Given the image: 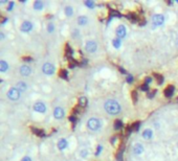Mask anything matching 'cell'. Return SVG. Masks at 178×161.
Segmentation results:
<instances>
[{"mask_svg":"<svg viewBox=\"0 0 178 161\" xmlns=\"http://www.w3.org/2000/svg\"><path fill=\"white\" fill-rule=\"evenodd\" d=\"M116 158H117L118 161H123V149H120V152H118L117 156H116Z\"/></svg>","mask_w":178,"mask_h":161,"instance_id":"obj_27","label":"cell"},{"mask_svg":"<svg viewBox=\"0 0 178 161\" xmlns=\"http://www.w3.org/2000/svg\"><path fill=\"white\" fill-rule=\"evenodd\" d=\"M13 6H14V3H13V2H9V8H8V9H9V11H12V9H13Z\"/></svg>","mask_w":178,"mask_h":161,"instance_id":"obj_38","label":"cell"},{"mask_svg":"<svg viewBox=\"0 0 178 161\" xmlns=\"http://www.w3.org/2000/svg\"><path fill=\"white\" fill-rule=\"evenodd\" d=\"M79 105H80V107H82V108L87 106V98H85V96H81L79 98Z\"/></svg>","mask_w":178,"mask_h":161,"instance_id":"obj_18","label":"cell"},{"mask_svg":"<svg viewBox=\"0 0 178 161\" xmlns=\"http://www.w3.org/2000/svg\"><path fill=\"white\" fill-rule=\"evenodd\" d=\"M113 46L115 47V48H118V47L120 46V39H114L113 40Z\"/></svg>","mask_w":178,"mask_h":161,"instance_id":"obj_23","label":"cell"},{"mask_svg":"<svg viewBox=\"0 0 178 161\" xmlns=\"http://www.w3.org/2000/svg\"><path fill=\"white\" fill-rule=\"evenodd\" d=\"M30 72H32V70H30V67L27 65H23L21 66L20 68V73L23 75V77H27V75L30 74Z\"/></svg>","mask_w":178,"mask_h":161,"instance_id":"obj_11","label":"cell"},{"mask_svg":"<svg viewBox=\"0 0 178 161\" xmlns=\"http://www.w3.org/2000/svg\"><path fill=\"white\" fill-rule=\"evenodd\" d=\"M150 82H152V79H151V77H147V79H146V84H149Z\"/></svg>","mask_w":178,"mask_h":161,"instance_id":"obj_40","label":"cell"},{"mask_svg":"<svg viewBox=\"0 0 178 161\" xmlns=\"http://www.w3.org/2000/svg\"><path fill=\"white\" fill-rule=\"evenodd\" d=\"M101 151H102V146H98V152H96V155H99Z\"/></svg>","mask_w":178,"mask_h":161,"instance_id":"obj_41","label":"cell"},{"mask_svg":"<svg viewBox=\"0 0 178 161\" xmlns=\"http://www.w3.org/2000/svg\"><path fill=\"white\" fill-rule=\"evenodd\" d=\"M69 120H70L71 122H77V118H75V116H70L69 117Z\"/></svg>","mask_w":178,"mask_h":161,"instance_id":"obj_36","label":"cell"},{"mask_svg":"<svg viewBox=\"0 0 178 161\" xmlns=\"http://www.w3.org/2000/svg\"><path fill=\"white\" fill-rule=\"evenodd\" d=\"M65 13L67 16H71L72 15V8H71V6H67V8L65 9Z\"/></svg>","mask_w":178,"mask_h":161,"instance_id":"obj_26","label":"cell"},{"mask_svg":"<svg viewBox=\"0 0 178 161\" xmlns=\"http://www.w3.org/2000/svg\"><path fill=\"white\" fill-rule=\"evenodd\" d=\"M42 70H43V72L45 73V74L49 75V74H53V73L54 72V66L53 65V64L51 63H46L43 65V68H42Z\"/></svg>","mask_w":178,"mask_h":161,"instance_id":"obj_6","label":"cell"},{"mask_svg":"<svg viewBox=\"0 0 178 161\" xmlns=\"http://www.w3.org/2000/svg\"><path fill=\"white\" fill-rule=\"evenodd\" d=\"M17 89H18L20 92L25 91V90L27 89L26 83H24V82H18V83H17Z\"/></svg>","mask_w":178,"mask_h":161,"instance_id":"obj_14","label":"cell"},{"mask_svg":"<svg viewBox=\"0 0 178 161\" xmlns=\"http://www.w3.org/2000/svg\"><path fill=\"white\" fill-rule=\"evenodd\" d=\"M32 131L34 132L36 135H38V136L42 137L44 136V132L42 131V130H39V129H36V128H32Z\"/></svg>","mask_w":178,"mask_h":161,"instance_id":"obj_20","label":"cell"},{"mask_svg":"<svg viewBox=\"0 0 178 161\" xmlns=\"http://www.w3.org/2000/svg\"><path fill=\"white\" fill-rule=\"evenodd\" d=\"M60 77H62V79H67V77H68V72H67V70H61V72H60Z\"/></svg>","mask_w":178,"mask_h":161,"instance_id":"obj_24","label":"cell"},{"mask_svg":"<svg viewBox=\"0 0 178 161\" xmlns=\"http://www.w3.org/2000/svg\"><path fill=\"white\" fill-rule=\"evenodd\" d=\"M24 61H27V62H30V61H32V59H30V58H24Z\"/></svg>","mask_w":178,"mask_h":161,"instance_id":"obj_42","label":"cell"},{"mask_svg":"<svg viewBox=\"0 0 178 161\" xmlns=\"http://www.w3.org/2000/svg\"><path fill=\"white\" fill-rule=\"evenodd\" d=\"M141 90H142V91H147V90L149 89V85H148V84H146V83H145V84L142 85V86L141 87Z\"/></svg>","mask_w":178,"mask_h":161,"instance_id":"obj_29","label":"cell"},{"mask_svg":"<svg viewBox=\"0 0 178 161\" xmlns=\"http://www.w3.org/2000/svg\"><path fill=\"white\" fill-rule=\"evenodd\" d=\"M81 155H82V157L86 156V155H87V151H86V150H83V151H82V154H81Z\"/></svg>","mask_w":178,"mask_h":161,"instance_id":"obj_39","label":"cell"},{"mask_svg":"<svg viewBox=\"0 0 178 161\" xmlns=\"http://www.w3.org/2000/svg\"><path fill=\"white\" fill-rule=\"evenodd\" d=\"M142 152H144V146H142V144L135 143L133 146V153L136 154V155H141Z\"/></svg>","mask_w":178,"mask_h":161,"instance_id":"obj_12","label":"cell"},{"mask_svg":"<svg viewBox=\"0 0 178 161\" xmlns=\"http://www.w3.org/2000/svg\"><path fill=\"white\" fill-rule=\"evenodd\" d=\"M67 140L66 139H61V140H59V143H58V148L60 149V150H64V149L67 148Z\"/></svg>","mask_w":178,"mask_h":161,"instance_id":"obj_17","label":"cell"},{"mask_svg":"<svg viewBox=\"0 0 178 161\" xmlns=\"http://www.w3.org/2000/svg\"><path fill=\"white\" fill-rule=\"evenodd\" d=\"M32 29H33V24L30 21H25V22H23L22 25H21V30H22V32L28 33Z\"/></svg>","mask_w":178,"mask_h":161,"instance_id":"obj_10","label":"cell"},{"mask_svg":"<svg viewBox=\"0 0 178 161\" xmlns=\"http://www.w3.org/2000/svg\"><path fill=\"white\" fill-rule=\"evenodd\" d=\"M174 91H175L174 86H168V88H166L165 90V95L167 96V98H171V96H173V94H174Z\"/></svg>","mask_w":178,"mask_h":161,"instance_id":"obj_13","label":"cell"},{"mask_svg":"<svg viewBox=\"0 0 178 161\" xmlns=\"http://www.w3.org/2000/svg\"><path fill=\"white\" fill-rule=\"evenodd\" d=\"M123 127V122H120V120H116L114 122V129L115 130H120Z\"/></svg>","mask_w":178,"mask_h":161,"instance_id":"obj_22","label":"cell"},{"mask_svg":"<svg viewBox=\"0 0 178 161\" xmlns=\"http://www.w3.org/2000/svg\"><path fill=\"white\" fill-rule=\"evenodd\" d=\"M132 80H133V77H132V75H128V77H127V82L131 83Z\"/></svg>","mask_w":178,"mask_h":161,"instance_id":"obj_35","label":"cell"},{"mask_svg":"<svg viewBox=\"0 0 178 161\" xmlns=\"http://www.w3.org/2000/svg\"><path fill=\"white\" fill-rule=\"evenodd\" d=\"M21 161H32V159H30V157H28V156H25Z\"/></svg>","mask_w":178,"mask_h":161,"instance_id":"obj_37","label":"cell"},{"mask_svg":"<svg viewBox=\"0 0 178 161\" xmlns=\"http://www.w3.org/2000/svg\"><path fill=\"white\" fill-rule=\"evenodd\" d=\"M9 68V64L5 62V61L1 60L0 61V71L1 72H5Z\"/></svg>","mask_w":178,"mask_h":161,"instance_id":"obj_16","label":"cell"},{"mask_svg":"<svg viewBox=\"0 0 178 161\" xmlns=\"http://www.w3.org/2000/svg\"><path fill=\"white\" fill-rule=\"evenodd\" d=\"M78 22H79L80 25H85L87 23V17H85V16H81L78 19Z\"/></svg>","mask_w":178,"mask_h":161,"instance_id":"obj_19","label":"cell"},{"mask_svg":"<svg viewBox=\"0 0 178 161\" xmlns=\"http://www.w3.org/2000/svg\"><path fill=\"white\" fill-rule=\"evenodd\" d=\"M47 30H48V33H53L54 32V24H48V27H47Z\"/></svg>","mask_w":178,"mask_h":161,"instance_id":"obj_30","label":"cell"},{"mask_svg":"<svg viewBox=\"0 0 178 161\" xmlns=\"http://www.w3.org/2000/svg\"><path fill=\"white\" fill-rule=\"evenodd\" d=\"M127 18L129 19V20H131V21H137V17H136V15H134V14H129V15L127 16Z\"/></svg>","mask_w":178,"mask_h":161,"instance_id":"obj_25","label":"cell"},{"mask_svg":"<svg viewBox=\"0 0 178 161\" xmlns=\"http://www.w3.org/2000/svg\"><path fill=\"white\" fill-rule=\"evenodd\" d=\"M120 72H123V73H126V71H125L124 69H123L122 67H120Z\"/></svg>","mask_w":178,"mask_h":161,"instance_id":"obj_43","label":"cell"},{"mask_svg":"<svg viewBox=\"0 0 178 161\" xmlns=\"http://www.w3.org/2000/svg\"><path fill=\"white\" fill-rule=\"evenodd\" d=\"M104 108H105L106 112L110 115H116L120 112L122 108H120V105L117 103L114 99H109L105 103L104 105Z\"/></svg>","mask_w":178,"mask_h":161,"instance_id":"obj_1","label":"cell"},{"mask_svg":"<svg viewBox=\"0 0 178 161\" xmlns=\"http://www.w3.org/2000/svg\"><path fill=\"white\" fill-rule=\"evenodd\" d=\"M20 93L21 92L17 88H11L8 92V98L13 101H18L19 98H20Z\"/></svg>","mask_w":178,"mask_h":161,"instance_id":"obj_3","label":"cell"},{"mask_svg":"<svg viewBox=\"0 0 178 161\" xmlns=\"http://www.w3.org/2000/svg\"><path fill=\"white\" fill-rule=\"evenodd\" d=\"M34 8L35 9H38V11L43 9V3H42V1H36L34 3Z\"/></svg>","mask_w":178,"mask_h":161,"instance_id":"obj_21","label":"cell"},{"mask_svg":"<svg viewBox=\"0 0 178 161\" xmlns=\"http://www.w3.org/2000/svg\"><path fill=\"white\" fill-rule=\"evenodd\" d=\"M85 4H86L87 6H89L90 9H92V8H93V6H94L93 1H89V0H88V1H85Z\"/></svg>","mask_w":178,"mask_h":161,"instance_id":"obj_28","label":"cell"},{"mask_svg":"<svg viewBox=\"0 0 178 161\" xmlns=\"http://www.w3.org/2000/svg\"><path fill=\"white\" fill-rule=\"evenodd\" d=\"M116 35H117L118 39H123V38L126 37L127 35V30H126V27L124 25H120L117 28H116Z\"/></svg>","mask_w":178,"mask_h":161,"instance_id":"obj_8","label":"cell"},{"mask_svg":"<svg viewBox=\"0 0 178 161\" xmlns=\"http://www.w3.org/2000/svg\"><path fill=\"white\" fill-rule=\"evenodd\" d=\"M152 135H153V132H152V130L150 129H147L142 132V137H144L145 139H151Z\"/></svg>","mask_w":178,"mask_h":161,"instance_id":"obj_15","label":"cell"},{"mask_svg":"<svg viewBox=\"0 0 178 161\" xmlns=\"http://www.w3.org/2000/svg\"><path fill=\"white\" fill-rule=\"evenodd\" d=\"M152 21H153L154 25L160 26V25H162L163 22H165V17H163V15H160V14H156V15L153 16Z\"/></svg>","mask_w":178,"mask_h":161,"instance_id":"obj_4","label":"cell"},{"mask_svg":"<svg viewBox=\"0 0 178 161\" xmlns=\"http://www.w3.org/2000/svg\"><path fill=\"white\" fill-rule=\"evenodd\" d=\"M155 93H156V90H154L153 92H151V93H149L148 94V98H153L154 95H155Z\"/></svg>","mask_w":178,"mask_h":161,"instance_id":"obj_34","label":"cell"},{"mask_svg":"<svg viewBox=\"0 0 178 161\" xmlns=\"http://www.w3.org/2000/svg\"><path fill=\"white\" fill-rule=\"evenodd\" d=\"M34 110L39 113H45L46 112V106L42 101H37L34 104Z\"/></svg>","mask_w":178,"mask_h":161,"instance_id":"obj_5","label":"cell"},{"mask_svg":"<svg viewBox=\"0 0 178 161\" xmlns=\"http://www.w3.org/2000/svg\"><path fill=\"white\" fill-rule=\"evenodd\" d=\"M139 125H141L139 122H135V124H134L133 125H132V127H133V129H135V130L137 131V130L139 129Z\"/></svg>","mask_w":178,"mask_h":161,"instance_id":"obj_33","label":"cell"},{"mask_svg":"<svg viewBox=\"0 0 178 161\" xmlns=\"http://www.w3.org/2000/svg\"><path fill=\"white\" fill-rule=\"evenodd\" d=\"M64 110H63V108H61V107H57V108H54V118H57V119H61V118H63L64 117Z\"/></svg>","mask_w":178,"mask_h":161,"instance_id":"obj_9","label":"cell"},{"mask_svg":"<svg viewBox=\"0 0 178 161\" xmlns=\"http://www.w3.org/2000/svg\"><path fill=\"white\" fill-rule=\"evenodd\" d=\"M85 48H86V50L88 51V53H96V48H98V45H96V43L94 41H88L86 43Z\"/></svg>","mask_w":178,"mask_h":161,"instance_id":"obj_7","label":"cell"},{"mask_svg":"<svg viewBox=\"0 0 178 161\" xmlns=\"http://www.w3.org/2000/svg\"><path fill=\"white\" fill-rule=\"evenodd\" d=\"M157 80H158V84H162L163 82V77H161V75H157Z\"/></svg>","mask_w":178,"mask_h":161,"instance_id":"obj_32","label":"cell"},{"mask_svg":"<svg viewBox=\"0 0 178 161\" xmlns=\"http://www.w3.org/2000/svg\"><path fill=\"white\" fill-rule=\"evenodd\" d=\"M101 122H99V118L96 117H91L90 119L87 122V127L90 131H98V130L101 128Z\"/></svg>","mask_w":178,"mask_h":161,"instance_id":"obj_2","label":"cell"},{"mask_svg":"<svg viewBox=\"0 0 178 161\" xmlns=\"http://www.w3.org/2000/svg\"><path fill=\"white\" fill-rule=\"evenodd\" d=\"M132 98H133L134 101H137V92L136 91H133L132 92Z\"/></svg>","mask_w":178,"mask_h":161,"instance_id":"obj_31","label":"cell"}]
</instances>
